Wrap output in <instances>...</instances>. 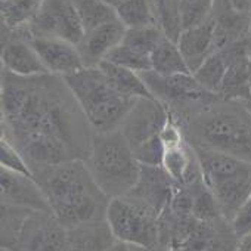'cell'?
<instances>
[{
	"mask_svg": "<svg viewBox=\"0 0 251 251\" xmlns=\"http://www.w3.org/2000/svg\"><path fill=\"white\" fill-rule=\"evenodd\" d=\"M2 136L25 158L31 173L87 160L93 129L64 77H21L2 70Z\"/></svg>",
	"mask_w": 251,
	"mask_h": 251,
	"instance_id": "1",
	"label": "cell"
},
{
	"mask_svg": "<svg viewBox=\"0 0 251 251\" xmlns=\"http://www.w3.org/2000/svg\"><path fill=\"white\" fill-rule=\"evenodd\" d=\"M175 117L191 147L251 163V112L244 100L211 95Z\"/></svg>",
	"mask_w": 251,
	"mask_h": 251,
	"instance_id": "2",
	"label": "cell"
},
{
	"mask_svg": "<svg viewBox=\"0 0 251 251\" xmlns=\"http://www.w3.org/2000/svg\"><path fill=\"white\" fill-rule=\"evenodd\" d=\"M52 214L70 229L106 219L111 198L98 186L84 160H73L33 172Z\"/></svg>",
	"mask_w": 251,
	"mask_h": 251,
	"instance_id": "3",
	"label": "cell"
},
{
	"mask_svg": "<svg viewBox=\"0 0 251 251\" xmlns=\"http://www.w3.org/2000/svg\"><path fill=\"white\" fill-rule=\"evenodd\" d=\"M64 80L95 133L118 130L138 100L115 90L99 67H84Z\"/></svg>",
	"mask_w": 251,
	"mask_h": 251,
	"instance_id": "4",
	"label": "cell"
},
{
	"mask_svg": "<svg viewBox=\"0 0 251 251\" xmlns=\"http://www.w3.org/2000/svg\"><path fill=\"white\" fill-rule=\"evenodd\" d=\"M86 164L98 186L109 198H117L132 191L141 175V163L120 129L93 133Z\"/></svg>",
	"mask_w": 251,
	"mask_h": 251,
	"instance_id": "5",
	"label": "cell"
},
{
	"mask_svg": "<svg viewBox=\"0 0 251 251\" xmlns=\"http://www.w3.org/2000/svg\"><path fill=\"white\" fill-rule=\"evenodd\" d=\"M194 151L204 183L214 195L222 216L232 222L251 195V163L213 150L194 148Z\"/></svg>",
	"mask_w": 251,
	"mask_h": 251,
	"instance_id": "6",
	"label": "cell"
},
{
	"mask_svg": "<svg viewBox=\"0 0 251 251\" xmlns=\"http://www.w3.org/2000/svg\"><path fill=\"white\" fill-rule=\"evenodd\" d=\"M161 213L132 194L111 198L106 222L117 241L135 245H155L160 242Z\"/></svg>",
	"mask_w": 251,
	"mask_h": 251,
	"instance_id": "7",
	"label": "cell"
},
{
	"mask_svg": "<svg viewBox=\"0 0 251 251\" xmlns=\"http://www.w3.org/2000/svg\"><path fill=\"white\" fill-rule=\"evenodd\" d=\"M67 227L52 211L30 210L3 251H65Z\"/></svg>",
	"mask_w": 251,
	"mask_h": 251,
	"instance_id": "8",
	"label": "cell"
},
{
	"mask_svg": "<svg viewBox=\"0 0 251 251\" xmlns=\"http://www.w3.org/2000/svg\"><path fill=\"white\" fill-rule=\"evenodd\" d=\"M27 31L28 37H55L73 45H78L84 36L73 0H43Z\"/></svg>",
	"mask_w": 251,
	"mask_h": 251,
	"instance_id": "9",
	"label": "cell"
},
{
	"mask_svg": "<svg viewBox=\"0 0 251 251\" xmlns=\"http://www.w3.org/2000/svg\"><path fill=\"white\" fill-rule=\"evenodd\" d=\"M141 77L148 86L151 95L157 100L163 102L175 115L183 112L194 103L214 95L202 89L192 73L160 75L155 71L150 70L141 73Z\"/></svg>",
	"mask_w": 251,
	"mask_h": 251,
	"instance_id": "10",
	"label": "cell"
},
{
	"mask_svg": "<svg viewBox=\"0 0 251 251\" xmlns=\"http://www.w3.org/2000/svg\"><path fill=\"white\" fill-rule=\"evenodd\" d=\"M169 118L170 109L163 102L155 98H141L124 118L120 130L135 151L158 139Z\"/></svg>",
	"mask_w": 251,
	"mask_h": 251,
	"instance_id": "11",
	"label": "cell"
},
{
	"mask_svg": "<svg viewBox=\"0 0 251 251\" xmlns=\"http://www.w3.org/2000/svg\"><path fill=\"white\" fill-rule=\"evenodd\" d=\"M2 70L21 77L49 74L28 40L27 30L14 31L2 25Z\"/></svg>",
	"mask_w": 251,
	"mask_h": 251,
	"instance_id": "12",
	"label": "cell"
},
{
	"mask_svg": "<svg viewBox=\"0 0 251 251\" xmlns=\"http://www.w3.org/2000/svg\"><path fill=\"white\" fill-rule=\"evenodd\" d=\"M239 236L225 217L202 220L170 251H236Z\"/></svg>",
	"mask_w": 251,
	"mask_h": 251,
	"instance_id": "13",
	"label": "cell"
},
{
	"mask_svg": "<svg viewBox=\"0 0 251 251\" xmlns=\"http://www.w3.org/2000/svg\"><path fill=\"white\" fill-rule=\"evenodd\" d=\"M0 200L2 204L50 211L49 202L33 176L0 169Z\"/></svg>",
	"mask_w": 251,
	"mask_h": 251,
	"instance_id": "14",
	"label": "cell"
},
{
	"mask_svg": "<svg viewBox=\"0 0 251 251\" xmlns=\"http://www.w3.org/2000/svg\"><path fill=\"white\" fill-rule=\"evenodd\" d=\"M34 50L40 56L46 71L53 75L67 77L81 68L84 62L77 45L55 37H28Z\"/></svg>",
	"mask_w": 251,
	"mask_h": 251,
	"instance_id": "15",
	"label": "cell"
},
{
	"mask_svg": "<svg viewBox=\"0 0 251 251\" xmlns=\"http://www.w3.org/2000/svg\"><path fill=\"white\" fill-rule=\"evenodd\" d=\"M126 30L127 28L120 20H114L84 33L81 42L77 45L84 67H98L99 62L123 42Z\"/></svg>",
	"mask_w": 251,
	"mask_h": 251,
	"instance_id": "16",
	"label": "cell"
},
{
	"mask_svg": "<svg viewBox=\"0 0 251 251\" xmlns=\"http://www.w3.org/2000/svg\"><path fill=\"white\" fill-rule=\"evenodd\" d=\"M175 180L161 166L141 164L139 180L127 194H132L141 201L150 204L157 211L163 213L175 192Z\"/></svg>",
	"mask_w": 251,
	"mask_h": 251,
	"instance_id": "17",
	"label": "cell"
},
{
	"mask_svg": "<svg viewBox=\"0 0 251 251\" xmlns=\"http://www.w3.org/2000/svg\"><path fill=\"white\" fill-rule=\"evenodd\" d=\"M214 34H216V21L213 15L205 23L191 28H185L180 33L176 43L192 74L216 50Z\"/></svg>",
	"mask_w": 251,
	"mask_h": 251,
	"instance_id": "18",
	"label": "cell"
},
{
	"mask_svg": "<svg viewBox=\"0 0 251 251\" xmlns=\"http://www.w3.org/2000/svg\"><path fill=\"white\" fill-rule=\"evenodd\" d=\"M115 236L106 219L67 229L65 251H108Z\"/></svg>",
	"mask_w": 251,
	"mask_h": 251,
	"instance_id": "19",
	"label": "cell"
},
{
	"mask_svg": "<svg viewBox=\"0 0 251 251\" xmlns=\"http://www.w3.org/2000/svg\"><path fill=\"white\" fill-rule=\"evenodd\" d=\"M251 92V68L248 61V49L232 58L225 74L219 96L223 99L247 100Z\"/></svg>",
	"mask_w": 251,
	"mask_h": 251,
	"instance_id": "20",
	"label": "cell"
},
{
	"mask_svg": "<svg viewBox=\"0 0 251 251\" xmlns=\"http://www.w3.org/2000/svg\"><path fill=\"white\" fill-rule=\"evenodd\" d=\"M98 67L106 75L112 87L118 90L121 95L133 98V99L154 98L139 73L129 70L126 67H121V65H117L114 62H109L106 59L100 61Z\"/></svg>",
	"mask_w": 251,
	"mask_h": 251,
	"instance_id": "21",
	"label": "cell"
},
{
	"mask_svg": "<svg viewBox=\"0 0 251 251\" xmlns=\"http://www.w3.org/2000/svg\"><path fill=\"white\" fill-rule=\"evenodd\" d=\"M235 50L232 46H225L216 52H213L202 65L194 73L197 81L201 84L202 89H205L210 93L219 95L225 74L227 71V67L232 61Z\"/></svg>",
	"mask_w": 251,
	"mask_h": 251,
	"instance_id": "22",
	"label": "cell"
},
{
	"mask_svg": "<svg viewBox=\"0 0 251 251\" xmlns=\"http://www.w3.org/2000/svg\"><path fill=\"white\" fill-rule=\"evenodd\" d=\"M152 71L160 75H175L191 73L176 42L164 37L151 53Z\"/></svg>",
	"mask_w": 251,
	"mask_h": 251,
	"instance_id": "23",
	"label": "cell"
},
{
	"mask_svg": "<svg viewBox=\"0 0 251 251\" xmlns=\"http://www.w3.org/2000/svg\"><path fill=\"white\" fill-rule=\"evenodd\" d=\"M43 0H0L2 25L9 30H25L37 15Z\"/></svg>",
	"mask_w": 251,
	"mask_h": 251,
	"instance_id": "24",
	"label": "cell"
},
{
	"mask_svg": "<svg viewBox=\"0 0 251 251\" xmlns=\"http://www.w3.org/2000/svg\"><path fill=\"white\" fill-rule=\"evenodd\" d=\"M115 12L126 28L158 25L151 0H123L115 6Z\"/></svg>",
	"mask_w": 251,
	"mask_h": 251,
	"instance_id": "25",
	"label": "cell"
},
{
	"mask_svg": "<svg viewBox=\"0 0 251 251\" xmlns=\"http://www.w3.org/2000/svg\"><path fill=\"white\" fill-rule=\"evenodd\" d=\"M73 2L78 12L84 33L109 21L118 20L115 8L102 0H73Z\"/></svg>",
	"mask_w": 251,
	"mask_h": 251,
	"instance_id": "26",
	"label": "cell"
},
{
	"mask_svg": "<svg viewBox=\"0 0 251 251\" xmlns=\"http://www.w3.org/2000/svg\"><path fill=\"white\" fill-rule=\"evenodd\" d=\"M166 37L158 25H148L139 28H127L124 33L121 45L127 46L142 55H150L158 46V43Z\"/></svg>",
	"mask_w": 251,
	"mask_h": 251,
	"instance_id": "27",
	"label": "cell"
},
{
	"mask_svg": "<svg viewBox=\"0 0 251 251\" xmlns=\"http://www.w3.org/2000/svg\"><path fill=\"white\" fill-rule=\"evenodd\" d=\"M106 61L109 62H114L117 65H121V67H126L129 70H133L136 73H145V71H150L152 70V65H151V56L150 55H142L127 46L124 45H118L117 48H114L105 58Z\"/></svg>",
	"mask_w": 251,
	"mask_h": 251,
	"instance_id": "28",
	"label": "cell"
},
{
	"mask_svg": "<svg viewBox=\"0 0 251 251\" xmlns=\"http://www.w3.org/2000/svg\"><path fill=\"white\" fill-rule=\"evenodd\" d=\"M0 164H2V167H5L8 170L33 176V173L30 170V166L27 164L23 154L5 136H2V139H0Z\"/></svg>",
	"mask_w": 251,
	"mask_h": 251,
	"instance_id": "29",
	"label": "cell"
},
{
	"mask_svg": "<svg viewBox=\"0 0 251 251\" xmlns=\"http://www.w3.org/2000/svg\"><path fill=\"white\" fill-rule=\"evenodd\" d=\"M235 233L241 238L251 233V195L244 202V205L239 208V211L235 214V217L230 222Z\"/></svg>",
	"mask_w": 251,
	"mask_h": 251,
	"instance_id": "30",
	"label": "cell"
},
{
	"mask_svg": "<svg viewBox=\"0 0 251 251\" xmlns=\"http://www.w3.org/2000/svg\"><path fill=\"white\" fill-rule=\"evenodd\" d=\"M130 251H170V248L161 242L155 244V245H135V244H129Z\"/></svg>",
	"mask_w": 251,
	"mask_h": 251,
	"instance_id": "31",
	"label": "cell"
},
{
	"mask_svg": "<svg viewBox=\"0 0 251 251\" xmlns=\"http://www.w3.org/2000/svg\"><path fill=\"white\" fill-rule=\"evenodd\" d=\"M236 251H251V233L239 239Z\"/></svg>",
	"mask_w": 251,
	"mask_h": 251,
	"instance_id": "32",
	"label": "cell"
},
{
	"mask_svg": "<svg viewBox=\"0 0 251 251\" xmlns=\"http://www.w3.org/2000/svg\"><path fill=\"white\" fill-rule=\"evenodd\" d=\"M108 251H130V247H129V244H126V242H123V241H115V242L108 248Z\"/></svg>",
	"mask_w": 251,
	"mask_h": 251,
	"instance_id": "33",
	"label": "cell"
},
{
	"mask_svg": "<svg viewBox=\"0 0 251 251\" xmlns=\"http://www.w3.org/2000/svg\"><path fill=\"white\" fill-rule=\"evenodd\" d=\"M102 2H105V3H108V5H111V6H117V5H120L123 0H102Z\"/></svg>",
	"mask_w": 251,
	"mask_h": 251,
	"instance_id": "34",
	"label": "cell"
},
{
	"mask_svg": "<svg viewBox=\"0 0 251 251\" xmlns=\"http://www.w3.org/2000/svg\"><path fill=\"white\" fill-rule=\"evenodd\" d=\"M248 61H250V68H251V40H250V46H248Z\"/></svg>",
	"mask_w": 251,
	"mask_h": 251,
	"instance_id": "35",
	"label": "cell"
},
{
	"mask_svg": "<svg viewBox=\"0 0 251 251\" xmlns=\"http://www.w3.org/2000/svg\"><path fill=\"white\" fill-rule=\"evenodd\" d=\"M248 39L251 40V15H250V24H248Z\"/></svg>",
	"mask_w": 251,
	"mask_h": 251,
	"instance_id": "36",
	"label": "cell"
},
{
	"mask_svg": "<svg viewBox=\"0 0 251 251\" xmlns=\"http://www.w3.org/2000/svg\"><path fill=\"white\" fill-rule=\"evenodd\" d=\"M245 105H247V108H248L250 112H251V99H247V100H245Z\"/></svg>",
	"mask_w": 251,
	"mask_h": 251,
	"instance_id": "37",
	"label": "cell"
},
{
	"mask_svg": "<svg viewBox=\"0 0 251 251\" xmlns=\"http://www.w3.org/2000/svg\"><path fill=\"white\" fill-rule=\"evenodd\" d=\"M248 99H251V92H250V98H248ZM244 102H245V100H244Z\"/></svg>",
	"mask_w": 251,
	"mask_h": 251,
	"instance_id": "38",
	"label": "cell"
}]
</instances>
